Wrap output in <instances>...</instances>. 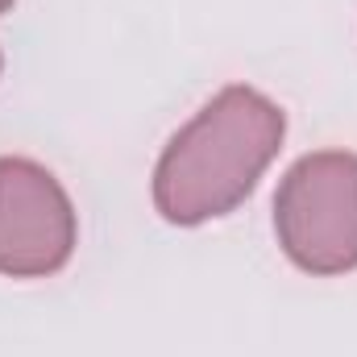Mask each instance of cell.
<instances>
[{
	"label": "cell",
	"instance_id": "obj_1",
	"mask_svg": "<svg viewBox=\"0 0 357 357\" xmlns=\"http://www.w3.org/2000/svg\"><path fill=\"white\" fill-rule=\"evenodd\" d=\"M287 116L262 91L233 84L212 96L162 150L154 167V208L171 225L229 216L282 150Z\"/></svg>",
	"mask_w": 357,
	"mask_h": 357
},
{
	"label": "cell",
	"instance_id": "obj_2",
	"mask_svg": "<svg viewBox=\"0 0 357 357\" xmlns=\"http://www.w3.org/2000/svg\"><path fill=\"white\" fill-rule=\"evenodd\" d=\"M274 233L282 254L307 274L357 270V154H303L278 183Z\"/></svg>",
	"mask_w": 357,
	"mask_h": 357
},
{
	"label": "cell",
	"instance_id": "obj_3",
	"mask_svg": "<svg viewBox=\"0 0 357 357\" xmlns=\"http://www.w3.org/2000/svg\"><path fill=\"white\" fill-rule=\"evenodd\" d=\"M75 241L79 225L63 183L33 158H0V274H59Z\"/></svg>",
	"mask_w": 357,
	"mask_h": 357
},
{
	"label": "cell",
	"instance_id": "obj_4",
	"mask_svg": "<svg viewBox=\"0 0 357 357\" xmlns=\"http://www.w3.org/2000/svg\"><path fill=\"white\" fill-rule=\"evenodd\" d=\"M13 8V0H0V13H8Z\"/></svg>",
	"mask_w": 357,
	"mask_h": 357
}]
</instances>
